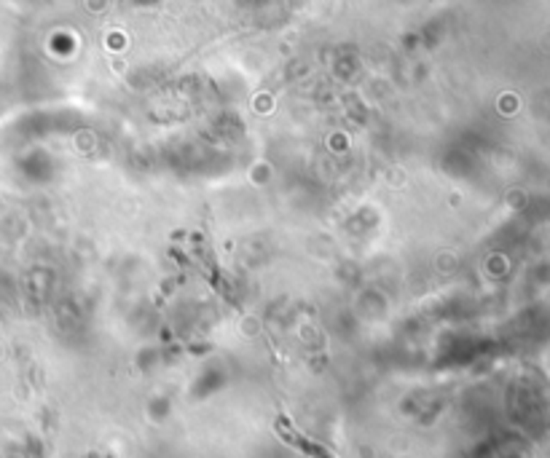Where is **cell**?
<instances>
[{
  "label": "cell",
  "mask_w": 550,
  "mask_h": 458,
  "mask_svg": "<svg viewBox=\"0 0 550 458\" xmlns=\"http://www.w3.org/2000/svg\"><path fill=\"white\" fill-rule=\"evenodd\" d=\"M282 434H285V437H287V440H290V442H293V445L304 447L306 453H312V456H314V458H330L328 453H325V450H322V447L312 445V442H306V440H304V437H301V434H298V432H293V429H290V426H285V423H282Z\"/></svg>",
  "instance_id": "6da1fadb"
}]
</instances>
